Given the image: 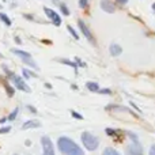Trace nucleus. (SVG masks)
<instances>
[{
	"instance_id": "f257e3e1",
	"label": "nucleus",
	"mask_w": 155,
	"mask_h": 155,
	"mask_svg": "<svg viewBox=\"0 0 155 155\" xmlns=\"http://www.w3.org/2000/svg\"><path fill=\"white\" fill-rule=\"evenodd\" d=\"M57 147L60 153L64 155H84V151L74 142L72 139L67 136H61L57 140Z\"/></svg>"
},
{
	"instance_id": "f03ea898",
	"label": "nucleus",
	"mask_w": 155,
	"mask_h": 155,
	"mask_svg": "<svg viewBox=\"0 0 155 155\" xmlns=\"http://www.w3.org/2000/svg\"><path fill=\"white\" fill-rule=\"evenodd\" d=\"M82 143H83L86 150L95 151L99 146V139L97 136H94L93 134H90V132H83L82 134Z\"/></svg>"
},
{
	"instance_id": "7ed1b4c3",
	"label": "nucleus",
	"mask_w": 155,
	"mask_h": 155,
	"mask_svg": "<svg viewBox=\"0 0 155 155\" xmlns=\"http://www.w3.org/2000/svg\"><path fill=\"white\" fill-rule=\"evenodd\" d=\"M128 135L132 139V143L127 147V155H143V146L137 140V136L135 134H131V132Z\"/></svg>"
},
{
	"instance_id": "20e7f679",
	"label": "nucleus",
	"mask_w": 155,
	"mask_h": 155,
	"mask_svg": "<svg viewBox=\"0 0 155 155\" xmlns=\"http://www.w3.org/2000/svg\"><path fill=\"white\" fill-rule=\"evenodd\" d=\"M14 53L16 54V56H19L22 60H23V63L25 64H27V65H30L31 68H34V70H37V64H35V61L33 60V57L30 56V53H27V52H23V51H19V49H14Z\"/></svg>"
},
{
	"instance_id": "39448f33",
	"label": "nucleus",
	"mask_w": 155,
	"mask_h": 155,
	"mask_svg": "<svg viewBox=\"0 0 155 155\" xmlns=\"http://www.w3.org/2000/svg\"><path fill=\"white\" fill-rule=\"evenodd\" d=\"M41 144H42V155H54L53 143L48 136L41 137Z\"/></svg>"
},
{
	"instance_id": "423d86ee",
	"label": "nucleus",
	"mask_w": 155,
	"mask_h": 155,
	"mask_svg": "<svg viewBox=\"0 0 155 155\" xmlns=\"http://www.w3.org/2000/svg\"><path fill=\"white\" fill-rule=\"evenodd\" d=\"M44 11H45V14L48 15V18L51 19V21L53 22L56 26H60V25H61V18H60V15L54 10H51V8L45 7V8H44Z\"/></svg>"
},
{
	"instance_id": "0eeeda50",
	"label": "nucleus",
	"mask_w": 155,
	"mask_h": 155,
	"mask_svg": "<svg viewBox=\"0 0 155 155\" xmlns=\"http://www.w3.org/2000/svg\"><path fill=\"white\" fill-rule=\"evenodd\" d=\"M78 25H79V27H80V30H82L83 35H84V37L87 38V40L90 41L91 44H94V42H95V41H94L93 34H91V31H90V29H88V27L86 26V23L82 21V19H79V21H78Z\"/></svg>"
},
{
	"instance_id": "6e6552de",
	"label": "nucleus",
	"mask_w": 155,
	"mask_h": 155,
	"mask_svg": "<svg viewBox=\"0 0 155 155\" xmlns=\"http://www.w3.org/2000/svg\"><path fill=\"white\" fill-rule=\"evenodd\" d=\"M12 82H14V84H15L16 87L19 88V90H23V91H26V93H29V91H30L29 86H27L26 83H25V80L22 79V78L14 75V76H12Z\"/></svg>"
},
{
	"instance_id": "1a4fd4ad",
	"label": "nucleus",
	"mask_w": 155,
	"mask_h": 155,
	"mask_svg": "<svg viewBox=\"0 0 155 155\" xmlns=\"http://www.w3.org/2000/svg\"><path fill=\"white\" fill-rule=\"evenodd\" d=\"M101 7H102V10L109 14H113L116 11V5L112 0H101Z\"/></svg>"
},
{
	"instance_id": "9d476101",
	"label": "nucleus",
	"mask_w": 155,
	"mask_h": 155,
	"mask_svg": "<svg viewBox=\"0 0 155 155\" xmlns=\"http://www.w3.org/2000/svg\"><path fill=\"white\" fill-rule=\"evenodd\" d=\"M41 123L38 120H29L26 123H23L22 125V129H31V128H40Z\"/></svg>"
},
{
	"instance_id": "9b49d317",
	"label": "nucleus",
	"mask_w": 155,
	"mask_h": 155,
	"mask_svg": "<svg viewBox=\"0 0 155 155\" xmlns=\"http://www.w3.org/2000/svg\"><path fill=\"white\" fill-rule=\"evenodd\" d=\"M109 51H110L112 56H118V54H121V52H123V48H121L120 45H117V44H112Z\"/></svg>"
},
{
	"instance_id": "f8f14e48",
	"label": "nucleus",
	"mask_w": 155,
	"mask_h": 155,
	"mask_svg": "<svg viewBox=\"0 0 155 155\" xmlns=\"http://www.w3.org/2000/svg\"><path fill=\"white\" fill-rule=\"evenodd\" d=\"M86 86H87V88L90 91H94V93H95V91H99V84L95 82H87Z\"/></svg>"
},
{
	"instance_id": "ddd939ff",
	"label": "nucleus",
	"mask_w": 155,
	"mask_h": 155,
	"mask_svg": "<svg viewBox=\"0 0 155 155\" xmlns=\"http://www.w3.org/2000/svg\"><path fill=\"white\" fill-rule=\"evenodd\" d=\"M102 155H121L120 153H118L117 150H114V148L112 147H106L104 150V153H102Z\"/></svg>"
},
{
	"instance_id": "4468645a",
	"label": "nucleus",
	"mask_w": 155,
	"mask_h": 155,
	"mask_svg": "<svg viewBox=\"0 0 155 155\" xmlns=\"http://www.w3.org/2000/svg\"><path fill=\"white\" fill-rule=\"evenodd\" d=\"M0 19H2V21L4 22V23L7 25V26H11V23H12V22H11V19L8 18V16L5 15V14H3V12H0Z\"/></svg>"
},
{
	"instance_id": "2eb2a0df",
	"label": "nucleus",
	"mask_w": 155,
	"mask_h": 155,
	"mask_svg": "<svg viewBox=\"0 0 155 155\" xmlns=\"http://www.w3.org/2000/svg\"><path fill=\"white\" fill-rule=\"evenodd\" d=\"M3 83H4V87H5V90H7L8 97H14V88H11V87H10V84H8V83L5 82V80H4Z\"/></svg>"
},
{
	"instance_id": "dca6fc26",
	"label": "nucleus",
	"mask_w": 155,
	"mask_h": 155,
	"mask_svg": "<svg viewBox=\"0 0 155 155\" xmlns=\"http://www.w3.org/2000/svg\"><path fill=\"white\" fill-rule=\"evenodd\" d=\"M18 112H19V109H18V107H16V109H14V112L11 113L10 116H8V117H7V120H10V121L15 120V118H16V116H18Z\"/></svg>"
},
{
	"instance_id": "f3484780",
	"label": "nucleus",
	"mask_w": 155,
	"mask_h": 155,
	"mask_svg": "<svg viewBox=\"0 0 155 155\" xmlns=\"http://www.w3.org/2000/svg\"><path fill=\"white\" fill-rule=\"evenodd\" d=\"M67 29H68V31H70L71 34H72V37L75 38V40H79V35H78V33L75 31V30H74V27H72V26H67Z\"/></svg>"
},
{
	"instance_id": "a211bd4d",
	"label": "nucleus",
	"mask_w": 155,
	"mask_h": 155,
	"mask_svg": "<svg viewBox=\"0 0 155 155\" xmlns=\"http://www.w3.org/2000/svg\"><path fill=\"white\" fill-rule=\"evenodd\" d=\"M63 63H64V64H68V65H71V67H74L76 70L78 68V64H75V63H72V61H70V60H61Z\"/></svg>"
},
{
	"instance_id": "6ab92c4d",
	"label": "nucleus",
	"mask_w": 155,
	"mask_h": 155,
	"mask_svg": "<svg viewBox=\"0 0 155 155\" xmlns=\"http://www.w3.org/2000/svg\"><path fill=\"white\" fill-rule=\"evenodd\" d=\"M87 3H88V0H79V7L80 8H86L87 7Z\"/></svg>"
},
{
	"instance_id": "aec40b11",
	"label": "nucleus",
	"mask_w": 155,
	"mask_h": 155,
	"mask_svg": "<svg viewBox=\"0 0 155 155\" xmlns=\"http://www.w3.org/2000/svg\"><path fill=\"white\" fill-rule=\"evenodd\" d=\"M22 74H23V76H25V78H31V76H33V75H31V72H30L29 70H25V68H23V71H22Z\"/></svg>"
},
{
	"instance_id": "412c9836",
	"label": "nucleus",
	"mask_w": 155,
	"mask_h": 155,
	"mask_svg": "<svg viewBox=\"0 0 155 155\" xmlns=\"http://www.w3.org/2000/svg\"><path fill=\"white\" fill-rule=\"evenodd\" d=\"M61 11H63L64 15H68V14H70V10H68L67 5H64V4H61Z\"/></svg>"
},
{
	"instance_id": "4be33fe9",
	"label": "nucleus",
	"mask_w": 155,
	"mask_h": 155,
	"mask_svg": "<svg viewBox=\"0 0 155 155\" xmlns=\"http://www.w3.org/2000/svg\"><path fill=\"white\" fill-rule=\"evenodd\" d=\"M11 127H3V128H0V134H7V132H10Z\"/></svg>"
},
{
	"instance_id": "5701e85b",
	"label": "nucleus",
	"mask_w": 155,
	"mask_h": 155,
	"mask_svg": "<svg viewBox=\"0 0 155 155\" xmlns=\"http://www.w3.org/2000/svg\"><path fill=\"white\" fill-rule=\"evenodd\" d=\"M106 134L110 135V136H116V131H113V129H110V128H106Z\"/></svg>"
},
{
	"instance_id": "b1692460",
	"label": "nucleus",
	"mask_w": 155,
	"mask_h": 155,
	"mask_svg": "<svg viewBox=\"0 0 155 155\" xmlns=\"http://www.w3.org/2000/svg\"><path fill=\"white\" fill-rule=\"evenodd\" d=\"M72 116H74L75 118H78V120H83L82 114H79V113H76V112H72Z\"/></svg>"
},
{
	"instance_id": "393cba45",
	"label": "nucleus",
	"mask_w": 155,
	"mask_h": 155,
	"mask_svg": "<svg viewBox=\"0 0 155 155\" xmlns=\"http://www.w3.org/2000/svg\"><path fill=\"white\" fill-rule=\"evenodd\" d=\"M148 155H155V144H153L150 147V153H148Z\"/></svg>"
},
{
	"instance_id": "a878e982",
	"label": "nucleus",
	"mask_w": 155,
	"mask_h": 155,
	"mask_svg": "<svg viewBox=\"0 0 155 155\" xmlns=\"http://www.w3.org/2000/svg\"><path fill=\"white\" fill-rule=\"evenodd\" d=\"M99 93H101V94H110L112 91H110L109 88H104V90H99Z\"/></svg>"
},
{
	"instance_id": "bb28decb",
	"label": "nucleus",
	"mask_w": 155,
	"mask_h": 155,
	"mask_svg": "<svg viewBox=\"0 0 155 155\" xmlns=\"http://www.w3.org/2000/svg\"><path fill=\"white\" fill-rule=\"evenodd\" d=\"M127 2H128V0H118V3H121V4H125Z\"/></svg>"
},
{
	"instance_id": "cd10ccee",
	"label": "nucleus",
	"mask_w": 155,
	"mask_h": 155,
	"mask_svg": "<svg viewBox=\"0 0 155 155\" xmlns=\"http://www.w3.org/2000/svg\"><path fill=\"white\" fill-rule=\"evenodd\" d=\"M5 120H7V118H2V120H0V124H3V123H4Z\"/></svg>"
},
{
	"instance_id": "c85d7f7f",
	"label": "nucleus",
	"mask_w": 155,
	"mask_h": 155,
	"mask_svg": "<svg viewBox=\"0 0 155 155\" xmlns=\"http://www.w3.org/2000/svg\"><path fill=\"white\" fill-rule=\"evenodd\" d=\"M153 8H154V10H155V3H154V4H153Z\"/></svg>"
},
{
	"instance_id": "c756f323",
	"label": "nucleus",
	"mask_w": 155,
	"mask_h": 155,
	"mask_svg": "<svg viewBox=\"0 0 155 155\" xmlns=\"http://www.w3.org/2000/svg\"><path fill=\"white\" fill-rule=\"evenodd\" d=\"M15 155H18V154H15Z\"/></svg>"
},
{
	"instance_id": "7c9ffc66",
	"label": "nucleus",
	"mask_w": 155,
	"mask_h": 155,
	"mask_svg": "<svg viewBox=\"0 0 155 155\" xmlns=\"http://www.w3.org/2000/svg\"><path fill=\"white\" fill-rule=\"evenodd\" d=\"M0 8H2V7H0Z\"/></svg>"
}]
</instances>
